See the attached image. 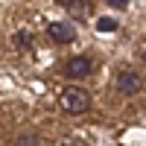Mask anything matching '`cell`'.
<instances>
[{
  "label": "cell",
  "mask_w": 146,
  "mask_h": 146,
  "mask_svg": "<svg viewBox=\"0 0 146 146\" xmlns=\"http://www.w3.org/2000/svg\"><path fill=\"white\" fill-rule=\"evenodd\" d=\"M58 108H62L64 114H85L91 108V94L85 91V88H79V85H67V88L58 94Z\"/></svg>",
  "instance_id": "1"
},
{
  "label": "cell",
  "mask_w": 146,
  "mask_h": 146,
  "mask_svg": "<svg viewBox=\"0 0 146 146\" xmlns=\"http://www.w3.org/2000/svg\"><path fill=\"white\" fill-rule=\"evenodd\" d=\"M47 35H50L53 44H70V41H76V29H73L70 23H62V21H53L50 27H47Z\"/></svg>",
  "instance_id": "4"
},
{
  "label": "cell",
  "mask_w": 146,
  "mask_h": 146,
  "mask_svg": "<svg viewBox=\"0 0 146 146\" xmlns=\"http://www.w3.org/2000/svg\"><path fill=\"white\" fill-rule=\"evenodd\" d=\"M35 143H38V137H35V135H21L15 146H35Z\"/></svg>",
  "instance_id": "8"
},
{
  "label": "cell",
  "mask_w": 146,
  "mask_h": 146,
  "mask_svg": "<svg viewBox=\"0 0 146 146\" xmlns=\"http://www.w3.org/2000/svg\"><path fill=\"white\" fill-rule=\"evenodd\" d=\"M70 12H73V18H76V21H85V18L91 15V3H88V0H76V3L70 6Z\"/></svg>",
  "instance_id": "5"
},
{
  "label": "cell",
  "mask_w": 146,
  "mask_h": 146,
  "mask_svg": "<svg viewBox=\"0 0 146 146\" xmlns=\"http://www.w3.org/2000/svg\"><path fill=\"white\" fill-rule=\"evenodd\" d=\"M15 44L21 47V50H29V47H32V32H27V29L15 32Z\"/></svg>",
  "instance_id": "6"
},
{
  "label": "cell",
  "mask_w": 146,
  "mask_h": 146,
  "mask_svg": "<svg viewBox=\"0 0 146 146\" xmlns=\"http://www.w3.org/2000/svg\"><path fill=\"white\" fill-rule=\"evenodd\" d=\"M105 3L111 6V9H126V6H129V0H105Z\"/></svg>",
  "instance_id": "9"
},
{
  "label": "cell",
  "mask_w": 146,
  "mask_h": 146,
  "mask_svg": "<svg viewBox=\"0 0 146 146\" xmlns=\"http://www.w3.org/2000/svg\"><path fill=\"white\" fill-rule=\"evenodd\" d=\"M91 70H94L91 56H73L70 62L64 64V76H67V79H85Z\"/></svg>",
  "instance_id": "3"
},
{
  "label": "cell",
  "mask_w": 146,
  "mask_h": 146,
  "mask_svg": "<svg viewBox=\"0 0 146 146\" xmlns=\"http://www.w3.org/2000/svg\"><path fill=\"white\" fill-rule=\"evenodd\" d=\"M140 58H143V62H146V44H143V50H140Z\"/></svg>",
  "instance_id": "11"
},
{
  "label": "cell",
  "mask_w": 146,
  "mask_h": 146,
  "mask_svg": "<svg viewBox=\"0 0 146 146\" xmlns=\"http://www.w3.org/2000/svg\"><path fill=\"white\" fill-rule=\"evenodd\" d=\"M140 88H143V79L135 70H120L117 73V91L123 96H135V94H140Z\"/></svg>",
  "instance_id": "2"
},
{
  "label": "cell",
  "mask_w": 146,
  "mask_h": 146,
  "mask_svg": "<svg viewBox=\"0 0 146 146\" xmlns=\"http://www.w3.org/2000/svg\"><path fill=\"white\" fill-rule=\"evenodd\" d=\"M56 3H62V6H73L76 0H56Z\"/></svg>",
  "instance_id": "10"
},
{
  "label": "cell",
  "mask_w": 146,
  "mask_h": 146,
  "mask_svg": "<svg viewBox=\"0 0 146 146\" xmlns=\"http://www.w3.org/2000/svg\"><path fill=\"white\" fill-rule=\"evenodd\" d=\"M96 29H100V32H114L117 29V21L114 18H100V21H96Z\"/></svg>",
  "instance_id": "7"
}]
</instances>
